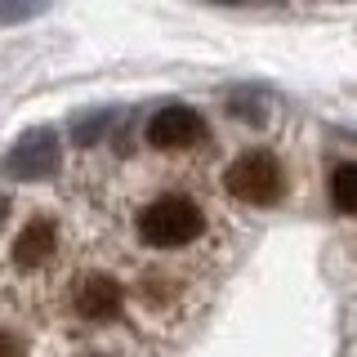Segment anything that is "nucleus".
Here are the masks:
<instances>
[{
	"mask_svg": "<svg viewBox=\"0 0 357 357\" xmlns=\"http://www.w3.org/2000/svg\"><path fill=\"white\" fill-rule=\"evenodd\" d=\"M130 232L152 255H192L215 232V206L192 183H156L134 206Z\"/></svg>",
	"mask_w": 357,
	"mask_h": 357,
	"instance_id": "1",
	"label": "nucleus"
},
{
	"mask_svg": "<svg viewBox=\"0 0 357 357\" xmlns=\"http://www.w3.org/2000/svg\"><path fill=\"white\" fill-rule=\"evenodd\" d=\"M286 188H290L286 161L273 148H245L223 170V192L237 201V206H250V210L277 206L286 197Z\"/></svg>",
	"mask_w": 357,
	"mask_h": 357,
	"instance_id": "2",
	"label": "nucleus"
},
{
	"mask_svg": "<svg viewBox=\"0 0 357 357\" xmlns=\"http://www.w3.org/2000/svg\"><path fill=\"white\" fill-rule=\"evenodd\" d=\"M130 304V290L121 282L116 273H107V268H89L72 282V308L81 321H94V326H107V321H116L121 312Z\"/></svg>",
	"mask_w": 357,
	"mask_h": 357,
	"instance_id": "3",
	"label": "nucleus"
},
{
	"mask_svg": "<svg viewBox=\"0 0 357 357\" xmlns=\"http://www.w3.org/2000/svg\"><path fill=\"white\" fill-rule=\"evenodd\" d=\"M206 139V121H201L197 107L188 103H165L152 112L148 121V143L156 152H188Z\"/></svg>",
	"mask_w": 357,
	"mask_h": 357,
	"instance_id": "4",
	"label": "nucleus"
},
{
	"mask_svg": "<svg viewBox=\"0 0 357 357\" xmlns=\"http://www.w3.org/2000/svg\"><path fill=\"white\" fill-rule=\"evenodd\" d=\"M59 241H63L59 223L50 215H36L18 228L14 245H9V259H14V268H22V273H36V268L59 259Z\"/></svg>",
	"mask_w": 357,
	"mask_h": 357,
	"instance_id": "5",
	"label": "nucleus"
},
{
	"mask_svg": "<svg viewBox=\"0 0 357 357\" xmlns=\"http://www.w3.org/2000/svg\"><path fill=\"white\" fill-rule=\"evenodd\" d=\"M5 170L14 178H50L59 170V134L54 130H31L9 148Z\"/></svg>",
	"mask_w": 357,
	"mask_h": 357,
	"instance_id": "6",
	"label": "nucleus"
},
{
	"mask_svg": "<svg viewBox=\"0 0 357 357\" xmlns=\"http://www.w3.org/2000/svg\"><path fill=\"white\" fill-rule=\"evenodd\" d=\"M331 201L340 215H357V161H344L331 170Z\"/></svg>",
	"mask_w": 357,
	"mask_h": 357,
	"instance_id": "7",
	"label": "nucleus"
},
{
	"mask_svg": "<svg viewBox=\"0 0 357 357\" xmlns=\"http://www.w3.org/2000/svg\"><path fill=\"white\" fill-rule=\"evenodd\" d=\"M107 112H98V116H81V121H76V126H72V134H76V143H81V148H89V143H98V139H103V130H107Z\"/></svg>",
	"mask_w": 357,
	"mask_h": 357,
	"instance_id": "8",
	"label": "nucleus"
},
{
	"mask_svg": "<svg viewBox=\"0 0 357 357\" xmlns=\"http://www.w3.org/2000/svg\"><path fill=\"white\" fill-rule=\"evenodd\" d=\"M0 357H22V344H18V335H9L5 326H0Z\"/></svg>",
	"mask_w": 357,
	"mask_h": 357,
	"instance_id": "9",
	"label": "nucleus"
},
{
	"mask_svg": "<svg viewBox=\"0 0 357 357\" xmlns=\"http://www.w3.org/2000/svg\"><path fill=\"white\" fill-rule=\"evenodd\" d=\"M94 357H112V353H94Z\"/></svg>",
	"mask_w": 357,
	"mask_h": 357,
	"instance_id": "10",
	"label": "nucleus"
},
{
	"mask_svg": "<svg viewBox=\"0 0 357 357\" xmlns=\"http://www.w3.org/2000/svg\"><path fill=\"white\" fill-rule=\"evenodd\" d=\"M353 357H357V349H353Z\"/></svg>",
	"mask_w": 357,
	"mask_h": 357,
	"instance_id": "11",
	"label": "nucleus"
}]
</instances>
